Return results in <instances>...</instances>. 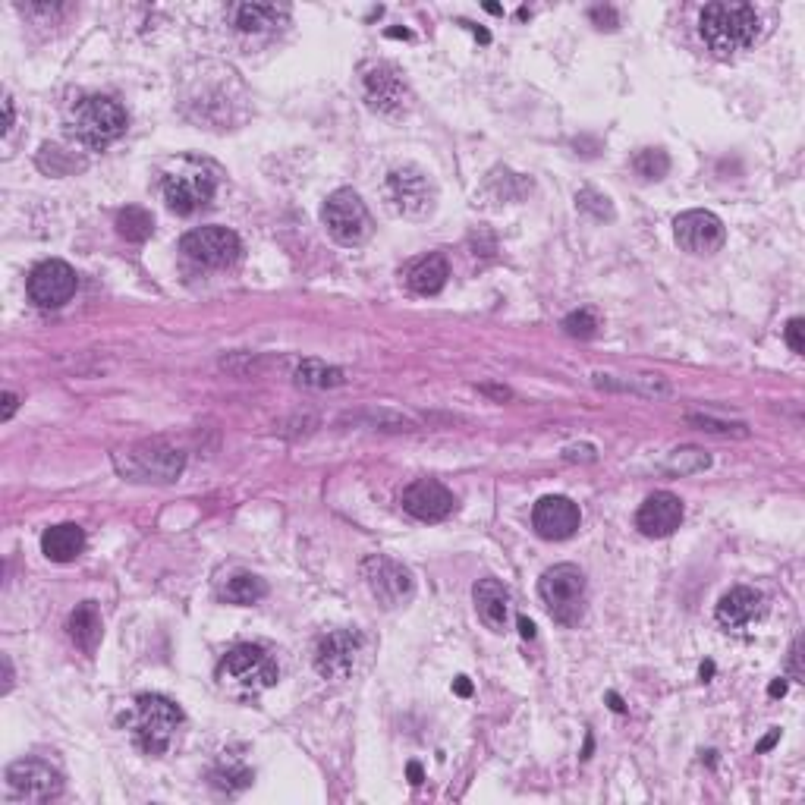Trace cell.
<instances>
[{
	"mask_svg": "<svg viewBox=\"0 0 805 805\" xmlns=\"http://www.w3.org/2000/svg\"><path fill=\"white\" fill-rule=\"evenodd\" d=\"M761 19L749 4H708L699 16V32L711 54L733 57L755 45Z\"/></svg>",
	"mask_w": 805,
	"mask_h": 805,
	"instance_id": "1",
	"label": "cell"
},
{
	"mask_svg": "<svg viewBox=\"0 0 805 805\" xmlns=\"http://www.w3.org/2000/svg\"><path fill=\"white\" fill-rule=\"evenodd\" d=\"M126 111L104 95H92L82 98L73 114H70V136L85 145L89 151H101L107 145H114L123 133H126Z\"/></svg>",
	"mask_w": 805,
	"mask_h": 805,
	"instance_id": "2",
	"label": "cell"
},
{
	"mask_svg": "<svg viewBox=\"0 0 805 805\" xmlns=\"http://www.w3.org/2000/svg\"><path fill=\"white\" fill-rule=\"evenodd\" d=\"M114 463L120 475L133 478V482H173L186 466V453L164 438H151L117 453Z\"/></svg>",
	"mask_w": 805,
	"mask_h": 805,
	"instance_id": "3",
	"label": "cell"
},
{
	"mask_svg": "<svg viewBox=\"0 0 805 805\" xmlns=\"http://www.w3.org/2000/svg\"><path fill=\"white\" fill-rule=\"evenodd\" d=\"M180 724H183L180 705H173L164 695H139L136 699L133 739L145 755H164Z\"/></svg>",
	"mask_w": 805,
	"mask_h": 805,
	"instance_id": "4",
	"label": "cell"
},
{
	"mask_svg": "<svg viewBox=\"0 0 805 805\" xmlns=\"http://www.w3.org/2000/svg\"><path fill=\"white\" fill-rule=\"evenodd\" d=\"M538 598L560 626H576L585 607V576L573 563H557L538 579Z\"/></svg>",
	"mask_w": 805,
	"mask_h": 805,
	"instance_id": "5",
	"label": "cell"
},
{
	"mask_svg": "<svg viewBox=\"0 0 805 805\" xmlns=\"http://www.w3.org/2000/svg\"><path fill=\"white\" fill-rule=\"evenodd\" d=\"M434 183L428 180V173L416 164H403L394 167L384 177V202L390 211H397L400 217L409 221H419L434 211Z\"/></svg>",
	"mask_w": 805,
	"mask_h": 805,
	"instance_id": "6",
	"label": "cell"
},
{
	"mask_svg": "<svg viewBox=\"0 0 805 805\" xmlns=\"http://www.w3.org/2000/svg\"><path fill=\"white\" fill-rule=\"evenodd\" d=\"M214 189H217V180L205 164L183 161L164 173V202L173 214L189 217L195 211H202L211 202Z\"/></svg>",
	"mask_w": 805,
	"mask_h": 805,
	"instance_id": "7",
	"label": "cell"
},
{
	"mask_svg": "<svg viewBox=\"0 0 805 805\" xmlns=\"http://www.w3.org/2000/svg\"><path fill=\"white\" fill-rule=\"evenodd\" d=\"M217 677L243 692H265L277 683V661L261 645H236L217 667Z\"/></svg>",
	"mask_w": 805,
	"mask_h": 805,
	"instance_id": "8",
	"label": "cell"
},
{
	"mask_svg": "<svg viewBox=\"0 0 805 805\" xmlns=\"http://www.w3.org/2000/svg\"><path fill=\"white\" fill-rule=\"evenodd\" d=\"M321 224L343 246H359L372 236V214H368L365 202L353 189H337L324 199Z\"/></svg>",
	"mask_w": 805,
	"mask_h": 805,
	"instance_id": "9",
	"label": "cell"
},
{
	"mask_svg": "<svg viewBox=\"0 0 805 805\" xmlns=\"http://www.w3.org/2000/svg\"><path fill=\"white\" fill-rule=\"evenodd\" d=\"M7 796L13 802H54L63 793V777L38 758L13 761L7 768Z\"/></svg>",
	"mask_w": 805,
	"mask_h": 805,
	"instance_id": "10",
	"label": "cell"
},
{
	"mask_svg": "<svg viewBox=\"0 0 805 805\" xmlns=\"http://www.w3.org/2000/svg\"><path fill=\"white\" fill-rule=\"evenodd\" d=\"M362 579L384 607H400L416 592V579L403 567L400 560L387 554H372L362 560Z\"/></svg>",
	"mask_w": 805,
	"mask_h": 805,
	"instance_id": "11",
	"label": "cell"
},
{
	"mask_svg": "<svg viewBox=\"0 0 805 805\" xmlns=\"http://www.w3.org/2000/svg\"><path fill=\"white\" fill-rule=\"evenodd\" d=\"M180 252L202 268H230L243 255V243L227 227H199L183 236Z\"/></svg>",
	"mask_w": 805,
	"mask_h": 805,
	"instance_id": "12",
	"label": "cell"
},
{
	"mask_svg": "<svg viewBox=\"0 0 805 805\" xmlns=\"http://www.w3.org/2000/svg\"><path fill=\"white\" fill-rule=\"evenodd\" d=\"M673 236H677V246L689 255H714L727 243V227L717 214L695 208L683 211L673 221Z\"/></svg>",
	"mask_w": 805,
	"mask_h": 805,
	"instance_id": "13",
	"label": "cell"
},
{
	"mask_svg": "<svg viewBox=\"0 0 805 805\" xmlns=\"http://www.w3.org/2000/svg\"><path fill=\"white\" fill-rule=\"evenodd\" d=\"M79 277L67 265V261H41V265L29 274V299L38 309H60L76 296Z\"/></svg>",
	"mask_w": 805,
	"mask_h": 805,
	"instance_id": "14",
	"label": "cell"
},
{
	"mask_svg": "<svg viewBox=\"0 0 805 805\" xmlns=\"http://www.w3.org/2000/svg\"><path fill=\"white\" fill-rule=\"evenodd\" d=\"M359 645H362V639L353 633V629H334V633L324 636L315 648V670L324 680L343 683L356 667Z\"/></svg>",
	"mask_w": 805,
	"mask_h": 805,
	"instance_id": "15",
	"label": "cell"
},
{
	"mask_svg": "<svg viewBox=\"0 0 805 805\" xmlns=\"http://www.w3.org/2000/svg\"><path fill=\"white\" fill-rule=\"evenodd\" d=\"M362 95H365L368 107L378 111V114H403L409 107V101H412L403 76L394 67H384V63H378V67H372V70H365Z\"/></svg>",
	"mask_w": 805,
	"mask_h": 805,
	"instance_id": "16",
	"label": "cell"
},
{
	"mask_svg": "<svg viewBox=\"0 0 805 805\" xmlns=\"http://www.w3.org/2000/svg\"><path fill=\"white\" fill-rule=\"evenodd\" d=\"M582 513L570 497L563 494H548L535 504L532 526L545 541H567L579 532Z\"/></svg>",
	"mask_w": 805,
	"mask_h": 805,
	"instance_id": "17",
	"label": "cell"
},
{
	"mask_svg": "<svg viewBox=\"0 0 805 805\" xmlns=\"http://www.w3.org/2000/svg\"><path fill=\"white\" fill-rule=\"evenodd\" d=\"M400 504L409 516H416L422 522H441L456 510V497L450 488L434 482V478H419V482H412L403 491Z\"/></svg>",
	"mask_w": 805,
	"mask_h": 805,
	"instance_id": "18",
	"label": "cell"
},
{
	"mask_svg": "<svg viewBox=\"0 0 805 805\" xmlns=\"http://www.w3.org/2000/svg\"><path fill=\"white\" fill-rule=\"evenodd\" d=\"M636 526L645 538H667L683 526V500L670 491L651 494L636 513Z\"/></svg>",
	"mask_w": 805,
	"mask_h": 805,
	"instance_id": "19",
	"label": "cell"
},
{
	"mask_svg": "<svg viewBox=\"0 0 805 805\" xmlns=\"http://www.w3.org/2000/svg\"><path fill=\"white\" fill-rule=\"evenodd\" d=\"M765 595L758 589H749V585H736L730 589L721 601H717V623L724 629H746L752 623H758L765 617Z\"/></svg>",
	"mask_w": 805,
	"mask_h": 805,
	"instance_id": "20",
	"label": "cell"
},
{
	"mask_svg": "<svg viewBox=\"0 0 805 805\" xmlns=\"http://www.w3.org/2000/svg\"><path fill=\"white\" fill-rule=\"evenodd\" d=\"M472 601H475L478 620H482L491 633H504L510 620V592L504 589V582L478 579L472 589Z\"/></svg>",
	"mask_w": 805,
	"mask_h": 805,
	"instance_id": "21",
	"label": "cell"
},
{
	"mask_svg": "<svg viewBox=\"0 0 805 805\" xmlns=\"http://www.w3.org/2000/svg\"><path fill=\"white\" fill-rule=\"evenodd\" d=\"M41 551L54 563H70L85 551V532L76 522H60V526H51L41 535Z\"/></svg>",
	"mask_w": 805,
	"mask_h": 805,
	"instance_id": "22",
	"label": "cell"
},
{
	"mask_svg": "<svg viewBox=\"0 0 805 805\" xmlns=\"http://www.w3.org/2000/svg\"><path fill=\"white\" fill-rule=\"evenodd\" d=\"M67 633L73 639V645L79 651H85V655H95V648L101 642V614H98V607L95 601H82L76 611L70 614L67 620Z\"/></svg>",
	"mask_w": 805,
	"mask_h": 805,
	"instance_id": "23",
	"label": "cell"
},
{
	"mask_svg": "<svg viewBox=\"0 0 805 805\" xmlns=\"http://www.w3.org/2000/svg\"><path fill=\"white\" fill-rule=\"evenodd\" d=\"M447 277H450L447 258L444 255H428V258L416 261V265L409 268L406 284H409V290H416L422 296H434V293L444 290Z\"/></svg>",
	"mask_w": 805,
	"mask_h": 805,
	"instance_id": "24",
	"label": "cell"
},
{
	"mask_svg": "<svg viewBox=\"0 0 805 805\" xmlns=\"http://www.w3.org/2000/svg\"><path fill=\"white\" fill-rule=\"evenodd\" d=\"M284 19H287V10L274 4H239L233 10V23L239 32H268L284 23Z\"/></svg>",
	"mask_w": 805,
	"mask_h": 805,
	"instance_id": "25",
	"label": "cell"
},
{
	"mask_svg": "<svg viewBox=\"0 0 805 805\" xmlns=\"http://www.w3.org/2000/svg\"><path fill=\"white\" fill-rule=\"evenodd\" d=\"M265 595H268V585H265V579L255 576V573H233L221 585V598L227 604H239V607L258 604Z\"/></svg>",
	"mask_w": 805,
	"mask_h": 805,
	"instance_id": "26",
	"label": "cell"
},
{
	"mask_svg": "<svg viewBox=\"0 0 805 805\" xmlns=\"http://www.w3.org/2000/svg\"><path fill=\"white\" fill-rule=\"evenodd\" d=\"M598 387H607V390H626V394H639V397H670L673 387L661 378V375H639L633 381H617L611 375H592Z\"/></svg>",
	"mask_w": 805,
	"mask_h": 805,
	"instance_id": "27",
	"label": "cell"
},
{
	"mask_svg": "<svg viewBox=\"0 0 805 805\" xmlns=\"http://www.w3.org/2000/svg\"><path fill=\"white\" fill-rule=\"evenodd\" d=\"M151 230H155V217L139 205H129L117 214V233L126 239V243H145Z\"/></svg>",
	"mask_w": 805,
	"mask_h": 805,
	"instance_id": "28",
	"label": "cell"
},
{
	"mask_svg": "<svg viewBox=\"0 0 805 805\" xmlns=\"http://www.w3.org/2000/svg\"><path fill=\"white\" fill-rule=\"evenodd\" d=\"M296 384L302 387H315V390H324V387H340L343 384V372L334 365H324L318 359H302L296 365Z\"/></svg>",
	"mask_w": 805,
	"mask_h": 805,
	"instance_id": "29",
	"label": "cell"
},
{
	"mask_svg": "<svg viewBox=\"0 0 805 805\" xmlns=\"http://www.w3.org/2000/svg\"><path fill=\"white\" fill-rule=\"evenodd\" d=\"M711 466V456L699 447H680L673 450L667 460H664V469L670 475H692V472H705Z\"/></svg>",
	"mask_w": 805,
	"mask_h": 805,
	"instance_id": "30",
	"label": "cell"
},
{
	"mask_svg": "<svg viewBox=\"0 0 805 805\" xmlns=\"http://www.w3.org/2000/svg\"><path fill=\"white\" fill-rule=\"evenodd\" d=\"M633 170L642 180H664L670 170V158L664 148H642L633 158Z\"/></svg>",
	"mask_w": 805,
	"mask_h": 805,
	"instance_id": "31",
	"label": "cell"
},
{
	"mask_svg": "<svg viewBox=\"0 0 805 805\" xmlns=\"http://www.w3.org/2000/svg\"><path fill=\"white\" fill-rule=\"evenodd\" d=\"M576 205H579L582 211L595 214L598 221H611V217H614L611 199H607V195H601V192H595V189H582V192H576Z\"/></svg>",
	"mask_w": 805,
	"mask_h": 805,
	"instance_id": "32",
	"label": "cell"
},
{
	"mask_svg": "<svg viewBox=\"0 0 805 805\" xmlns=\"http://www.w3.org/2000/svg\"><path fill=\"white\" fill-rule=\"evenodd\" d=\"M563 331H567L570 337L589 340V337H595V331H598V318H595L589 309H579V312H573V315L563 318Z\"/></svg>",
	"mask_w": 805,
	"mask_h": 805,
	"instance_id": "33",
	"label": "cell"
},
{
	"mask_svg": "<svg viewBox=\"0 0 805 805\" xmlns=\"http://www.w3.org/2000/svg\"><path fill=\"white\" fill-rule=\"evenodd\" d=\"M689 425H699L702 431H711V434H739V438H746V425L743 422H721V419H711V416H686Z\"/></svg>",
	"mask_w": 805,
	"mask_h": 805,
	"instance_id": "34",
	"label": "cell"
},
{
	"mask_svg": "<svg viewBox=\"0 0 805 805\" xmlns=\"http://www.w3.org/2000/svg\"><path fill=\"white\" fill-rule=\"evenodd\" d=\"M249 780H252V774L246 768H224V771L214 774V783L224 790H243V787H249Z\"/></svg>",
	"mask_w": 805,
	"mask_h": 805,
	"instance_id": "35",
	"label": "cell"
},
{
	"mask_svg": "<svg viewBox=\"0 0 805 805\" xmlns=\"http://www.w3.org/2000/svg\"><path fill=\"white\" fill-rule=\"evenodd\" d=\"M783 337H787L790 350H793L796 356L805 353V321H802V318H790V324H787V331H783Z\"/></svg>",
	"mask_w": 805,
	"mask_h": 805,
	"instance_id": "36",
	"label": "cell"
},
{
	"mask_svg": "<svg viewBox=\"0 0 805 805\" xmlns=\"http://www.w3.org/2000/svg\"><path fill=\"white\" fill-rule=\"evenodd\" d=\"M589 16L592 23H598V29H617V13L611 7H595Z\"/></svg>",
	"mask_w": 805,
	"mask_h": 805,
	"instance_id": "37",
	"label": "cell"
},
{
	"mask_svg": "<svg viewBox=\"0 0 805 805\" xmlns=\"http://www.w3.org/2000/svg\"><path fill=\"white\" fill-rule=\"evenodd\" d=\"M563 460H570V463H573V460H589V463H592V460H595V447H589V444H582V447H567V450H563Z\"/></svg>",
	"mask_w": 805,
	"mask_h": 805,
	"instance_id": "38",
	"label": "cell"
},
{
	"mask_svg": "<svg viewBox=\"0 0 805 805\" xmlns=\"http://www.w3.org/2000/svg\"><path fill=\"white\" fill-rule=\"evenodd\" d=\"M16 406H19V397L13 394V390H7V394H4V412H0V419L10 422V419H13V412H16Z\"/></svg>",
	"mask_w": 805,
	"mask_h": 805,
	"instance_id": "39",
	"label": "cell"
},
{
	"mask_svg": "<svg viewBox=\"0 0 805 805\" xmlns=\"http://www.w3.org/2000/svg\"><path fill=\"white\" fill-rule=\"evenodd\" d=\"M10 129H13V98L7 95L4 98V136H10Z\"/></svg>",
	"mask_w": 805,
	"mask_h": 805,
	"instance_id": "40",
	"label": "cell"
},
{
	"mask_svg": "<svg viewBox=\"0 0 805 805\" xmlns=\"http://www.w3.org/2000/svg\"><path fill=\"white\" fill-rule=\"evenodd\" d=\"M799 642H802V639H796V642H793V651H790V667H793V677H796V680L802 677V664H799Z\"/></svg>",
	"mask_w": 805,
	"mask_h": 805,
	"instance_id": "41",
	"label": "cell"
},
{
	"mask_svg": "<svg viewBox=\"0 0 805 805\" xmlns=\"http://www.w3.org/2000/svg\"><path fill=\"white\" fill-rule=\"evenodd\" d=\"M519 633L522 639H535V623L529 617H519Z\"/></svg>",
	"mask_w": 805,
	"mask_h": 805,
	"instance_id": "42",
	"label": "cell"
},
{
	"mask_svg": "<svg viewBox=\"0 0 805 805\" xmlns=\"http://www.w3.org/2000/svg\"><path fill=\"white\" fill-rule=\"evenodd\" d=\"M13 689V664H10V658L4 655V692H10Z\"/></svg>",
	"mask_w": 805,
	"mask_h": 805,
	"instance_id": "43",
	"label": "cell"
},
{
	"mask_svg": "<svg viewBox=\"0 0 805 805\" xmlns=\"http://www.w3.org/2000/svg\"><path fill=\"white\" fill-rule=\"evenodd\" d=\"M485 394H491V397H497V400H507L510 397V390L507 387H482Z\"/></svg>",
	"mask_w": 805,
	"mask_h": 805,
	"instance_id": "44",
	"label": "cell"
},
{
	"mask_svg": "<svg viewBox=\"0 0 805 805\" xmlns=\"http://www.w3.org/2000/svg\"><path fill=\"white\" fill-rule=\"evenodd\" d=\"M453 689H456V692H460V695H472V683H469L466 677H460V680H456V683H453Z\"/></svg>",
	"mask_w": 805,
	"mask_h": 805,
	"instance_id": "45",
	"label": "cell"
},
{
	"mask_svg": "<svg viewBox=\"0 0 805 805\" xmlns=\"http://www.w3.org/2000/svg\"><path fill=\"white\" fill-rule=\"evenodd\" d=\"M409 783H412V787H419V783H422V768L419 765H409Z\"/></svg>",
	"mask_w": 805,
	"mask_h": 805,
	"instance_id": "46",
	"label": "cell"
},
{
	"mask_svg": "<svg viewBox=\"0 0 805 805\" xmlns=\"http://www.w3.org/2000/svg\"><path fill=\"white\" fill-rule=\"evenodd\" d=\"M607 702H611V708H614L617 714H623V711H626V705L620 702V695H617V692H611V695H607Z\"/></svg>",
	"mask_w": 805,
	"mask_h": 805,
	"instance_id": "47",
	"label": "cell"
},
{
	"mask_svg": "<svg viewBox=\"0 0 805 805\" xmlns=\"http://www.w3.org/2000/svg\"><path fill=\"white\" fill-rule=\"evenodd\" d=\"M777 739H780V730H771V736L765 739V743H761V746H758V752H765V749H771V746L777 743Z\"/></svg>",
	"mask_w": 805,
	"mask_h": 805,
	"instance_id": "48",
	"label": "cell"
},
{
	"mask_svg": "<svg viewBox=\"0 0 805 805\" xmlns=\"http://www.w3.org/2000/svg\"><path fill=\"white\" fill-rule=\"evenodd\" d=\"M768 692H771V695H774V699H777V695H783V692H787V683H783V680H774Z\"/></svg>",
	"mask_w": 805,
	"mask_h": 805,
	"instance_id": "49",
	"label": "cell"
},
{
	"mask_svg": "<svg viewBox=\"0 0 805 805\" xmlns=\"http://www.w3.org/2000/svg\"><path fill=\"white\" fill-rule=\"evenodd\" d=\"M711 673H714V664H702V680H708Z\"/></svg>",
	"mask_w": 805,
	"mask_h": 805,
	"instance_id": "50",
	"label": "cell"
}]
</instances>
